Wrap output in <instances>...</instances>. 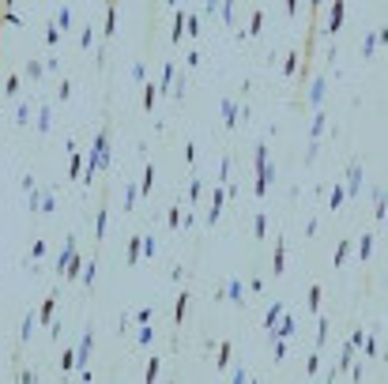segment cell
<instances>
[{
	"label": "cell",
	"instance_id": "1",
	"mask_svg": "<svg viewBox=\"0 0 388 384\" xmlns=\"http://www.w3.org/2000/svg\"><path fill=\"white\" fill-rule=\"evenodd\" d=\"M321 12L324 8L321 4H309V26H305V45H302V68L294 72V105L302 102V91H305V83H309V68H313V49H317V19H321Z\"/></svg>",
	"mask_w": 388,
	"mask_h": 384
},
{
	"label": "cell",
	"instance_id": "2",
	"mask_svg": "<svg viewBox=\"0 0 388 384\" xmlns=\"http://www.w3.org/2000/svg\"><path fill=\"white\" fill-rule=\"evenodd\" d=\"M91 350H94V332H91V324H87L80 347H75V369H87V362H91Z\"/></svg>",
	"mask_w": 388,
	"mask_h": 384
},
{
	"label": "cell",
	"instance_id": "3",
	"mask_svg": "<svg viewBox=\"0 0 388 384\" xmlns=\"http://www.w3.org/2000/svg\"><path fill=\"white\" fill-rule=\"evenodd\" d=\"M222 204H226V188H215V192H211V211H208V226H215L219 223V211H222Z\"/></svg>",
	"mask_w": 388,
	"mask_h": 384
},
{
	"label": "cell",
	"instance_id": "4",
	"mask_svg": "<svg viewBox=\"0 0 388 384\" xmlns=\"http://www.w3.org/2000/svg\"><path fill=\"white\" fill-rule=\"evenodd\" d=\"M358 185H362V162H351V170H347V196H358Z\"/></svg>",
	"mask_w": 388,
	"mask_h": 384
},
{
	"label": "cell",
	"instance_id": "5",
	"mask_svg": "<svg viewBox=\"0 0 388 384\" xmlns=\"http://www.w3.org/2000/svg\"><path fill=\"white\" fill-rule=\"evenodd\" d=\"M12 366H15V384H38V373H34V369H27L19 354H15V362H12Z\"/></svg>",
	"mask_w": 388,
	"mask_h": 384
},
{
	"label": "cell",
	"instance_id": "6",
	"mask_svg": "<svg viewBox=\"0 0 388 384\" xmlns=\"http://www.w3.org/2000/svg\"><path fill=\"white\" fill-rule=\"evenodd\" d=\"M189 301H192L189 290H181L177 301H173V324H177V328H181V320H185V313H189Z\"/></svg>",
	"mask_w": 388,
	"mask_h": 384
},
{
	"label": "cell",
	"instance_id": "7",
	"mask_svg": "<svg viewBox=\"0 0 388 384\" xmlns=\"http://www.w3.org/2000/svg\"><path fill=\"white\" fill-rule=\"evenodd\" d=\"M343 12H347V4H343V0H335V4H332V19H328V26H324V31L328 34H339V23H343Z\"/></svg>",
	"mask_w": 388,
	"mask_h": 384
},
{
	"label": "cell",
	"instance_id": "8",
	"mask_svg": "<svg viewBox=\"0 0 388 384\" xmlns=\"http://www.w3.org/2000/svg\"><path fill=\"white\" fill-rule=\"evenodd\" d=\"M57 297H61V290H49V294H45V301H42V313H38V320H42V324H49V320H53Z\"/></svg>",
	"mask_w": 388,
	"mask_h": 384
},
{
	"label": "cell",
	"instance_id": "9",
	"mask_svg": "<svg viewBox=\"0 0 388 384\" xmlns=\"http://www.w3.org/2000/svg\"><path fill=\"white\" fill-rule=\"evenodd\" d=\"M287 241H283V237H279V241H275V260H271V275H283L287 271Z\"/></svg>",
	"mask_w": 388,
	"mask_h": 384
},
{
	"label": "cell",
	"instance_id": "10",
	"mask_svg": "<svg viewBox=\"0 0 388 384\" xmlns=\"http://www.w3.org/2000/svg\"><path fill=\"white\" fill-rule=\"evenodd\" d=\"M215 354H219V358H215V366H219V369H230V362H234V347H230L226 339H222L219 347H215Z\"/></svg>",
	"mask_w": 388,
	"mask_h": 384
},
{
	"label": "cell",
	"instance_id": "11",
	"mask_svg": "<svg viewBox=\"0 0 388 384\" xmlns=\"http://www.w3.org/2000/svg\"><path fill=\"white\" fill-rule=\"evenodd\" d=\"M241 294H245V290H241V283H238V279H230L226 286H222V294H219V297H226V301H238V305H241Z\"/></svg>",
	"mask_w": 388,
	"mask_h": 384
},
{
	"label": "cell",
	"instance_id": "12",
	"mask_svg": "<svg viewBox=\"0 0 388 384\" xmlns=\"http://www.w3.org/2000/svg\"><path fill=\"white\" fill-rule=\"evenodd\" d=\"M19 91H23V75H19V72H12V75L4 79V94H8V98H15Z\"/></svg>",
	"mask_w": 388,
	"mask_h": 384
},
{
	"label": "cell",
	"instance_id": "13",
	"mask_svg": "<svg viewBox=\"0 0 388 384\" xmlns=\"http://www.w3.org/2000/svg\"><path fill=\"white\" fill-rule=\"evenodd\" d=\"M42 72H45V64H42V61H27L19 75H27V79H42Z\"/></svg>",
	"mask_w": 388,
	"mask_h": 384
},
{
	"label": "cell",
	"instance_id": "14",
	"mask_svg": "<svg viewBox=\"0 0 388 384\" xmlns=\"http://www.w3.org/2000/svg\"><path fill=\"white\" fill-rule=\"evenodd\" d=\"M268 335H271V339H287V335H294V320H290V316H287V320H279V328H271Z\"/></svg>",
	"mask_w": 388,
	"mask_h": 384
},
{
	"label": "cell",
	"instance_id": "15",
	"mask_svg": "<svg viewBox=\"0 0 388 384\" xmlns=\"http://www.w3.org/2000/svg\"><path fill=\"white\" fill-rule=\"evenodd\" d=\"M117 31V4H106V38H113Z\"/></svg>",
	"mask_w": 388,
	"mask_h": 384
},
{
	"label": "cell",
	"instance_id": "16",
	"mask_svg": "<svg viewBox=\"0 0 388 384\" xmlns=\"http://www.w3.org/2000/svg\"><path fill=\"white\" fill-rule=\"evenodd\" d=\"M102 234H106V196H102V207L94 211V237L102 241Z\"/></svg>",
	"mask_w": 388,
	"mask_h": 384
},
{
	"label": "cell",
	"instance_id": "17",
	"mask_svg": "<svg viewBox=\"0 0 388 384\" xmlns=\"http://www.w3.org/2000/svg\"><path fill=\"white\" fill-rule=\"evenodd\" d=\"M321 297H324V286L313 283V286H309V309H313V313H321Z\"/></svg>",
	"mask_w": 388,
	"mask_h": 384
},
{
	"label": "cell",
	"instance_id": "18",
	"mask_svg": "<svg viewBox=\"0 0 388 384\" xmlns=\"http://www.w3.org/2000/svg\"><path fill=\"white\" fill-rule=\"evenodd\" d=\"M159 369H162V362H159V358H151V362H147V369H143V384H154V380H159Z\"/></svg>",
	"mask_w": 388,
	"mask_h": 384
},
{
	"label": "cell",
	"instance_id": "19",
	"mask_svg": "<svg viewBox=\"0 0 388 384\" xmlns=\"http://www.w3.org/2000/svg\"><path fill=\"white\" fill-rule=\"evenodd\" d=\"M154 102H159V87H154V83H143V109H151Z\"/></svg>",
	"mask_w": 388,
	"mask_h": 384
},
{
	"label": "cell",
	"instance_id": "20",
	"mask_svg": "<svg viewBox=\"0 0 388 384\" xmlns=\"http://www.w3.org/2000/svg\"><path fill=\"white\" fill-rule=\"evenodd\" d=\"M347 253H351V237H343V241H339V249H335V260H332V267H343Z\"/></svg>",
	"mask_w": 388,
	"mask_h": 384
},
{
	"label": "cell",
	"instance_id": "21",
	"mask_svg": "<svg viewBox=\"0 0 388 384\" xmlns=\"http://www.w3.org/2000/svg\"><path fill=\"white\" fill-rule=\"evenodd\" d=\"M279 316H283V305L275 301V305H271V309H268V316H264V328H268V332H271V328H275V324H279Z\"/></svg>",
	"mask_w": 388,
	"mask_h": 384
},
{
	"label": "cell",
	"instance_id": "22",
	"mask_svg": "<svg viewBox=\"0 0 388 384\" xmlns=\"http://www.w3.org/2000/svg\"><path fill=\"white\" fill-rule=\"evenodd\" d=\"M328 328H332V320L321 316V324H317V347H324V343H328Z\"/></svg>",
	"mask_w": 388,
	"mask_h": 384
},
{
	"label": "cell",
	"instance_id": "23",
	"mask_svg": "<svg viewBox=\"0 0 388 384\" xmlns=\"http://www.w3.org/2000/svg\"><path fill=\"white\" fill-rule=\"evenodd\" d=\"M151 185H154V166H151V162H147V166H143V196H151Z\"/></svg>",
	"mask_w": 388,
	"mask_h": 384
},
{
	"label": "cell",
	"instance_id": "24",
	"mask_svg": "<svg viewBox=\"0 0 388 384\" xmlns=\"http://www.w3.org/2000/svg\"><path fill=\"white\" fill-rule=\"evenodd\" d=\"M140 253H143V237H132V241H128V264L140 260Z\"/></svg>",
	"mask_w": 388,
	"mask_h": 384
},
{
	"label": "cell",
	"instance_id": "25",
	"mask_svg": "<svg viewBox=\"0 0 388 384\" xmlns=\"http://www.w3.org/2000/svg\"><path fill=\"white\" fill-rule=\"evenodd\" d=\"M253 234H256V241H264V237H268V218H264V215H256V223H253Z\"/></svg>",
	"mask_w": 388,
	"mask_h": 384
},
{
	"label": "cell",
	"instance_id": "26",
	"mask_svg": "<svg viewBox=\"0 0 388 384\" xmlns=\"http://www.w3.org/2000/svg\"><path fill=\"white\" fill-rule=\"evenodd\" d=\"M343 196H347V192L335 185V188H332V200H328V204H332V211H339V204H343Z\"/></svg>",
	"mask_w": 388,
	"mask_h": 384
},
{
	"label": "cell",
	"instance_id": "27",
	"mask_svg": "<svg viewBox=\"0 0 388 384\" xmlns=\"http://www.w3.org/2000/svg\"><path fill=\"white\" fill-rule=\"evenodd\" d=\"M260 26H264V12H253V23H249V34H260Z\"/></svg>",
	"mask_w": 388,
	"mask_h": 384
},
{
	"label": "cell",
	"instance_id": "28",
	"mask_svg": "<svg viewBox=\"0 0 388 384\" xmlns=\"http://www.w3.org/2000/svg\"><path fill=\"white\" fill-rule=\"evenodd\" d=\"M283 72H287V75H294V72H298V53H290L287 61H283Z\"/></svg>",
	"mask_w": 388,
	"mask_h": 384
},
{
	"label": "cell",
	"instance_id": "29",
	"mask_svg": "<svg viewBox=\"0 0 388 384\" xmlns=\"http://www.w3.org/2000/svg\"><path fill=\"white\" fill-rule=\"evenodd\" d=\"M15 124H31V105H19V113H15Z\"/></svg>",
	"mask_w": 388,
	"mask_h": 384
},
{
	"label": "cell",
	"instance_id": "30",
	"mask_svg": "<svg viewBox=\"0 0 388 384\" xmlns=\"http://www.w3.org/2000/svg\"><path fill=\"white\" fill-rule=\"evenodd\" d=\"M154 320V309H140L136 313V324H151Z\"/></svg>",
	"mask_w": 388,
	"mask_h": 384
},
{
	"label": "cell",
	"instance_id": "31",
	"mask_svg": "<svg viewBox=\"0 0 388 384\" xmlns=\"http://www.w3.org/2000/svg\"><path fill=\"white\" fill-rule=\"evenodd\" d=\"M154 339V328H143L140 335H136V343H140V347H143V343H151Z\"/></svg>",
	"mask_w": 388,
	"mask_h": 384
},
{
	"label": "cell",
	"instance_id": "32",
	"mask_svg": "<svg viewBox=\"0 0 388 384\" xmlns=\"http://www.w3.org/2000/svg\"><path fill=\"white\" fill-rule=\"evenodd\" d=\"M38 128H42V132L49 128V109H42V113H38Z\"/></svg>",
	"mask_w": 388,
	"mask_h": 384
},
{
	"label": "cell",
	"instance_id": "33",
	"mask_svg": "<svg viewBox=\"0 0 388 384\" xmlns=\"http://www.w3.org/2000/svg\"><path fill=\"white\" fill-rule=\"evenodd\" d=\"M283 354H287V343H283V339H275V362H283Z\"/></svg>",
	"mask_w": 388,
	"mask_h": 384
},
{
	"label": "cell",
	"instance_id": "34",
	"mask_svg": "<svg viewBox=\"0 0 388 384\" xmlns=\"http://www.w3.org/2000/svg\"><path fill=\"white\" fill-rule=\"evenodd\" d=\"M57 38H61V31H57V26H49V31H45V42L57 45Z\"/></svg>",
	"mask_w": 388,
	"mask_h": 384
},
{
	"label": "cell",
	"instance_id": "35",
	"mask_svg": "<svg viewBox=\"0 0 388 384\" xmlns=\"http://www.w3.org/2000/svg\"><path fill=\"white\" fill-rule=\"evenodd\" d=\"M8 12H12V4L4 0V4H0V31H4V19H8Z\"/></svg>",
	"mask_w": 388,
	"mask_h": 384
},
{
	"label": "cell",
	"instance_id": "36",
	"mask_svg": "<svg viewBox=\"0 0 388 384\" xmlns=\"http://www.w3.org/2000/svg\"><path fill=\"white\" fill-rule=\"evenodd\" d=\"M249 377H245V369H234V380H230V384H245Z\"/></svg>",
	"mask_w": 388,
	"mask_h": 384
}]
</instances>
